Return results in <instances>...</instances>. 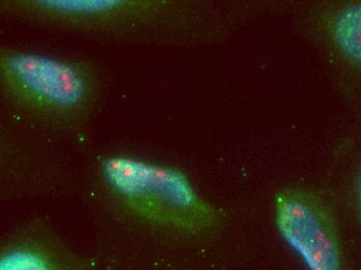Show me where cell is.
<instances>
[{
  "mask_svg": "<svg viewBox=\"0 0 361 270\" xmlns=\"http://www.w3.org/2000/svg\"><path fill=\"white\" fill-rule=\"evenodd\" d=\"M352 195H353L356 212H357L358 219H360L361 223V161L358 164L357 168H356L355 174H354Z\"/></svg>",
  "mask_w": 361,
  "mask_h": 270,
  "instance_id": "cell-6",
  "label": "cell"
},
{
  "mask_svg": "<svg viewBox=\"0 0 361 270\" xmlns=\"http://www.w3.org/2000/svg\"><path fill=\"white\" fill-rule=\"evenodd\" d=\"M322 28L334 54L361 78V0L328 8L322 16Z\"/></svg>",
  "mask_w": 361,
  "mask_h": 270,
  "instance_id": "cell-5",
  "label": "cell"
},
{
  "mask_svg": "<svg viewBox=\"0 0 361 270\" xmlns=\"http://www.w3.org/2000/svg\"><path fill=\"white\" fill-rule=\"evenodd\" d=\"M0 94L20 124L71 142L87 135L102 102L104 81L85 59L1 47Z\"/></svg>",
  "mask_w": 361,
  "mask_h": 270,
  "instance_id": "cell-2",
  "label": "cell"
},
{
  "mask_svg": "<svg viewBox=\"0 0 361 270\" xmlns=\"http://www.w3.org/2000/svg\"><path fill=\"white\" fill-rule=\"evenodd\" d=\"M97 199L114 219L156 241H195L224 226L226 213L204 199L180 168L112 151L92 168Z\"/></svg>",
  "mask_w": 361,
  "mask_h": 270,
  "instance_id": "cell-1",
  "label": "cell"
},
{
  "mask_svg": "<svg viewBox=\"0 0 361 270\" xmlns=\"http://www.w3.org/2000/svg\"><path fill=\"white\" fill-rule=\"evenodd\" d=\"M0 270H116L111 263L71 247L54 226L32 217L12 230L0 245Z\"/></svg>",
  "mask_w": 361,
  "mask_h": 270,
  "instance_id": "cell-4",
  "label": "cell"
},
{
  "mask_svg": "<svg viewBox=\"0 0 361 270\" xmlns=\"http://www.w3.org/2000/svg\"><path fill=\"white\" fill-rule=\"evenodd\" d=\"M274 221L283 243L307 270H348L338 219L327 200L305 188L275 193Z\"/></svg>",
  "mask_w": 361,
  "mask_h": 270,
  "instance_id": "cell-3",
  "label": "cell"
}]
</instances>
